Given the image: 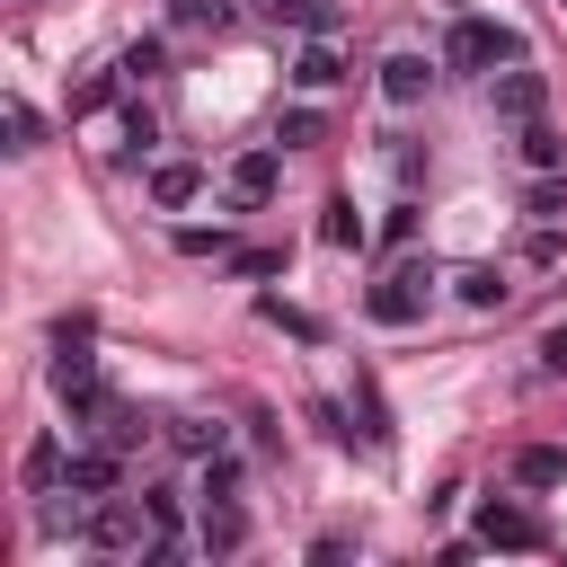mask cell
I'll list each match as a JSON object with an SVG mask.
<instances>
[{
    "instance_id": "obj_7",
    "label": "cell",
    "mask_w": 567,
    "mask_h": 567,
    "mask_svg": "<svg viewBox=\"0 0 567 567\" xmlns=\"http://www.w3.org/2000/svg\"><path fill=\"white\" fill-rule=\"evenodd\" d=\"M62 496H71V505H97V496H115V443H89V452H71V461H62Z\"/></svg>"
},
{
    "instance_id": "obj_12",
    "label": "cell",
    "mask_w": 567,
    "mask_h": 567,
    "mask_svg": "<svg viewBox=\"0 0 567 567\" xmlns=\"http://www.w3.org/2000/svg\"><path fill=\"white\" fill-rule=\"evenodd\" d=\"M514 159L540 177V168H567V142H558V124L549 115H532V124H514Z\"/></svg>"
},
{
    "instance_id": "obj_17",
    "label": "cell",
    "mask_w": 567,
    "mask_h": 567,
    "mask_svg": "<svg viewBox=\"0 0 567 567\" xmlns=\"http://www.w3.org/2000/svg\"><path fill=\"white\" fill-rule=\"evenodd\" d=\"M523 221H567V168H540L523 186Z\"/></svg>"
},
{
    "instance_id": "obj_11",
    "label": "cell",
    "mask_w": 567,
    "mask_h": 567,
    "mask_svg": "<svg viewBox=\"0 0 567 567\" xmlns=\"http://www.w3.org/2000/svg\"><path fill=\"white\" fill-rule=\"evenodd\" d=\"M337 80H346L337 44H328V35H310V44L292 53V89H301V97H319V89H337Z\"/></svg>"
},
{
    "instance_id": "obj_15",
    "label": "cell",
    "mask_w": 567,
    "mask_h": 567,
    "mask_svg": "<svg viewBox=\"0 0 567 567\" xmlns=\"http://www.w3.org/2000/svg\"><path fill=\"white\" fill-rule=\"evenodd\" d=\"M62 461H71V452H62L53 434H35V443H27V496H62Z\"/></svg>"
},
{
    "instance_id": "obj_18",
    "label": "cell",
    "mask_w": 567,
    "mask_h": 567,
    "mask_svg": "<svg viewBox=\"0 0 567 567\" xmlns=\"http://www.w3.org/2000/svg\"><path fill=\"white\" fill-rule=\"evenodd\" d=\"M523 266H532V275L567 266V221H532V230H523Z\"/></svg>"
},
{
    "instance_id": "obj_20",
    "label": "cell",
    "mask_w": 567,
    "mask_h": 567,
    "mask_svg": "<svg viewBox=\"0 0 567 567\" xmlns=\"http://www.w3.org/2000/svg\"><path fill=\"white\" fill-rule=\"evenodd\" d=\"M284 27H301V35H337V0H266Z\"/></svg>"
},
{
    "instance_id": "obj_30",
    "label": "cell",
    "mask_w": 567,
    "mask_h": 567,
    "mask_svg": "<svg viewBox=\"0 0 567 567\" xmlns=\"http://www.w3.org/2000/svg\"><path fill=\"white\" fill-rule=\"evenodd\" d=\"M35 142H44V124H35V106H18V97H9V151H35Z\"/></svg>"
},
{
    "instance_id": "obj_27",
    "label": "cell",
    "mask_w": 567,
    "mask_h": 567,
    "mask_svg": "<svg viewBox=\"0 0 567 567\" xmlns=\"http://www.w3.org/2000/svg\"><path fill=\"white\" fill-rule=\"evenodd\" d=\"M257 310H266V319H275V328H284V337H319V319H310V310H292V301H284V292H266V301H257Z\"/></svg>"
},
{
    "instance_id": "obj_24",
    "label": "cell",
    "mask_w": 567,
    "mask_h": 567,
    "mask_svg": "<svg viewBox=\"0 0 567 567\" xmlns=\"http://www.w3.org/2000/svg\"><path fill=\"white\" fill-rule=\"evenodd\" d=\"M319 239H328V248H363V221H354V204H346V195L319 213Z\"/></svg>"
},
{
    "instance_id": "obj_23",
    "label": "cell",
    "mask_w": 567,
    "mask_h": 567,
    "mask_svg": "<svg viewBox=\"0 0 567 567\" xmlns=\"http://www.w3.org/2000/svg\"><path fill=\"white\" fill-rule=\"evenodd\" d=\"M195 496H204V505H239V461H230V452H213V461H204V478H195Z\"/></svg>"
},
{
    "instance_id": "obj_4",
    "label": "cell",
    "mask_w": 567,
    "mask_h": 567,
    "mask_svg": "<svg viewBox=\"0 0 567 567\" xmlns=\"http://www.w3.org/2000/svg\"><path fill=\"white\" fill-rule=\"evenodd\" d=\"M221 186H230V204H239V213L275 204V186H284V142H257V151H239V159L221 168Z\"/></svg>"
},
{
    "instance_id": "obj_13",
    "label": "cell",
    "mask_w": 567,
    "mask_h": 567,
    "mask_svg": "<svg viewBox=\"0 0 567 567\" xmlns=\"http://www.w3.org/2000/svg\"><path fill=\"white\" fill-rule=\"evenodd\" d=\"M452 292L470 301V310H505V266H487V257H470V266H452Z\"/></svg>"
},
{
    "instance_id": "obj_8",
    "label": "cell",
    "mask_w": 567,
    "mask_h": 567,
    "mask_svg": "<svg viewBox=\"0 0 567 567\" xmlns=\"http://www.w3.org/2000/svg\"><path fill=\"white\" fill-rule=\"evenodd\" d=\"M478 540H487V549H540L549 532H540V514H523V505L487 496V505H478Z\"/></svg>"
},
{
    "instance_id": "obj_25",
    "label": "cell",
    "mask_w": 567,
    "mask_h": 567,
    "mask_svg": "<svg viewBox=\"0 0 567 567\" xmlns=\"http://www.w3.org/2000/svg\"><path fill=\"white\" fill-rule=\"evenodd\" d=\"M177 257H230V230H221V221H213V230H204V221H177Z\"/></svg>"
},
{
    "instance_id": "obj_32",
    "label": "cell",
    "mask_w": 567,
    "mask_h": 567,
    "mask_svg": "<svg viewBox=\"0 0 567 567\" xmlns=\"http://www.w3.org/2000/svg\"><path fill=\"white\" fill-rule=\"evenodd\" d=\"M106 97H115V80H89V89H71V115H97Z\"/></svg>"
},
{
    "instance_id": "obj_1",
    "label": "cell",
    "mask_w": 567,
    "mask_h": 567,
    "mask_svg": "<svg viewBox=\"0 0 567 567\" xmlns=\"http://www.w3.org/2000/svg\"><path fill=\"white\" fill-rule=\"evenodd\" d=\"M505 62H523V35L505 18H452L443 27V71L452 80H496Z\"/></svg>"
},
{
    "instance_id": "obj_3",
    "label": "cell",
    "mask_w": 567,
    "mask_h": 567,
    "mask_svg": "<svg viewBox=\"0 0 567 567\" xmlns=\"http://www.w3.org/2000/svg\"><path fill=\"white\" fill-rule=\"evenodd\" d=\"M80 540H89V549H106V558H151V514H142V505H124V496H97Z\"/></svg>"
},
{
    "instance_id": "obj_28",
    "label": "cell",
    "mask_w": 567,
    "mask_h": 567,
    "mask_svg": "<svg viewBox=\"0 0 567 567\" xmlns=\"http://www.w3.org/2000/svg\"><path fill=\"white\" fill-rule=\"evenodd\" d=\"M177 27H230V0H168Z\"/></svg>"
},
{
    "instance_id": "obj_5",
    "label": "cell",
    "mask_w": 567,
    "mask_h": 567,
    "mask_svg": "<svg viewBox=\"0 0 567 567\" xmlns=\"http://www.w3.org/2000/svg\"><path fill=\"white\" fill-rule=\"evenodd\" d=\"M434 80H443V53H416V44L381 53V106H425Z\"/></svg>"
},
{
    "instance_id": "obj_21",
    "label": "cell",
    "mask_w": 567,
    "mask_h": 567,
    "mask_svg": "<svg viewBox=\"0 0 567 567\" xmlns=\"http://www.w3.org/2000/svg\"><path fill=\"white\" fill-rule=\"evenodd\" d=\"M275 142H284V151H310V142H319V106H310V97H292V106L275 115Z\"/></svg>"
},
{
    "instance_id": "obj_29",
    "label": "cell",
    "mask_w": 567,
    "mask_h": 567,
    "mask_svg": "<svg viewBox=\"0 0 567 567\" xmlns=\"http://www.w3.org/2000/svg\"><path fill=\"white\" fill-rule=\"evenodd\" d=\"M115 71H124V80H151V71H159V35H142V44H124V62H115Z\"/></svg>"
},
{
    "instance_id": "obj_9",
    "label": "cell",
    "mask_w": 567,
    "mask_h": 567,
    "mask_svg": "<svg viewBox=\"0 0 567 567\" xmlns=\"http://www.w3.org/2000/svg\"><path fill=\"white\" fill-rule=\"evenodd\" d=\"M142 514H151V567L177 558V549H186V505H177V487H142Z\"/></svg>"
},
{
    "instance_id": "obj_14",
    "label": "cell",
    "mask_w": 567,
    "mask_h": 567,
    "mask_svg": "<svg viewBox=\"0 0 567 567\" xmlns=\"http://www.w3.org/2000/svg\"><path fill=\"white\" fill-rule=\"evenodd\" d=\"M159 434H168L186 461H213V452H230V425H221V416H168Z\"/></svg>"
},
{
    "instance_id": "obj_2",
    "label": "cell",
    "mask_w": 567,
    "mask_h": 567,
    "mask_svg": "<svg viewBox=\"0 0 567 567\" xmlns=\"http://www.w3.org/2000/svg\"><path fill=\"white\" fill-rule=\"evenodd\" d=\"M425 292H434V266H390V275L363 292V319H372V328H416V319H425Z\"/></svg>"
},
{
    "instance_id": "obj_16",
    "label": "cell",
    "mask_w": 567,
    "mask_h": 567,
    "mask_svg": "<svg viewBox=\"0 0 567 567\" xmlns=\"http://www.w3.org/2000/svg\"><path fill=\"white\" fill-rule=\"evenodd\" d=\"M195 540H204L213 558H230V549L248 540V514H239V505H204V523H195Z\"/></svg>"
},
{
    "instance_id": "obj_22",
    "label": "cell",
    "mask_w": 567,
    "mask_h": 567,
    "mask_svg": "<svg viewBox=\"0 0 567 567\" xmlns=\"http://www.w3.org/2000/svg\"><path fill=\"white\" fill-rule=\"evenodd\" d=\"M142 434H151V416H142V408H124V399H115V408L97 416V443H115V452H133Z\"/></svg>"
},
{
    "instance_id": "obj_26",
    "label": "cell",
    "mask_w": 567,
    "mask_h": 567,
    "mask_svg": "<svg viewBox=\"0 0 567 567\" xmlns=\"http://www.w3.org/2000/svg\"><path fill=\"white\" fill-rule=\"evenodd\" d=\"M115 142H124L133 159H151V142H159V124H151V106H124V124H115Z\"/></svg>"
},
{
    "instance_id": "obj_10",
    "label": "cell",
    "mask_w": 567,
    "mask_h": 567,
    "mask_svg": "<svg viewBox=\"0 0 567 567\" xmlns=\"http://www.w3.org/2000/svg\"><path fill=\"white\" fill-rule=\"evenodd\" d=\"M204 195V159H151V204L159 213H186Z\"/></svg>"
},
{
    "instance_id": "obj_6",
    "label": "cell",
    "mask_w": 567,
    "mask_h": 567,
    "mask_svg": "<svg viewBox=\"0 0 567 567\" xmlns=\"http://www.w3.org/2000/svg\"><path fill=\"white\" fill-rule=\"evenodd\" d=\"M487 106H496L505 124H532V115H549V71H532V62H505V71L487 80Z\"/></svg>"
},
{
    "instance_id": "obj_31",
    "label": "cell",
    "mask_w": 567,
    "mask_h": 567,
    "mask_svg": "<svg viewBox=\"0 0 567 567\" xmlns=\"http://www.w3.org/2000/svg\"><path fill=\"white\" fill-rule=\"evenodd\" d=\"M540 372H567V319L540 328Z\"/></svg>"
},
{
    "instance_id": "obj_19",
    "label": "cell",
    "mask_w": 567,
    "mask_h": 567,
    "mask_svg": "<svg viewBox=\"0 0 567 567\" xmlns=\"http://www.w3.org/2000/svg\"><path fill=\"white\" fill-rule=\"evenodd\" d=\"M514 478H523V487H558V478H567V452H549V443H523V452H514Z\"/></svg>"
}]
</instances>
